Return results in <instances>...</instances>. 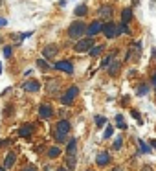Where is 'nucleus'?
<instances>
[{
    "label": "nucleus",
    "mask_w": 156,
    "mask_h": 171,
    "mask_svg": "<svg viewBox=\"0 0 156 171\" xmlns=\"http://www.w3.org/2000/svg\"><path fill=\"white\" fill-rule=\"evenodd\" d=\"M22 90H26V92H39L40 83L37 79H30V81H26V83L22 85Z\"/></svg>",
    "instance_id": "obj_8"
},
{
    "label": "nucleus",
    "mask_w": 156,
    "mask_h": 171,
    "mask_svg": "<svg viewBox=\"0 0 156 171\" xmlns=\"http://www.w3.org/2000/svg\"><path fill=\"white\" fill-rule=\"evenodd\" d=\"M39 116L42 120H48V118H52L53 116V109H52V105L50 103H40L39 107Z\"/></svg>",
    "instance_id": "obj_7"
},
{
    "label": "nucleus",
    "mask_w": 156,
    "mask_h": 171,
    "mask_svg": "<svg viewBox=\"0 0 156 171\" xmlns=\"http://www.w3.org/2000/svg\"><path fill=\"white\" fill-rule=\"evenodd\" d=\"M132 20V9L131 7H125L121 11V24H129Z\"/></svg>",
    "instance_id": "obj_15"
},
{
    "label": "nucleus",
    "mask_w": 156,
    "mask_h": 171,
    "mask_svg": "<svg viewBox=\"0 0 156 171\" xmlns=\"http://www.w3.org/2000/svg\"><path fill=\"white\" fill-rule=\"evenodd\" d=\"M76 17H83V15H86L88 13V6H85V4H81V6H77L76 7Z\"/></svg>",
    "instance_id": "obj_20"
},
{
    "label": "nucleus",
    "mask_w": 156,
    "mask_h": 171,
    "mask_svg": "<svg viewBox=\"0 0 156 171\" xmlns=\"http://www.w3.org/2000/svg\"><path fill=\"white\" fill-rule=\"evenodd\" d=\"M103 33H105V37L107 39H114L117 35V26L114 22H107V24H103Z\"/></svg>",
    "instance_id": "obj_6"
},
{
    "label": "nucleus",
    "mask_w": 156,
    "mask_h": 171,
    "mask_svg": "<svg viewBox=\"0 0 156 171\" xmlns=\"http://www.w3.org/2000/svg\"><path fill=\"white\" fill-rule=\"evenodd\" d=\"M112 13H114V9H112V6H101L99 7V17L103 20H108L112 17Z\"/></svg>",
    "instance_id": "obj_12"
},
{
    "label": "nucleus",
    "mask_w": 156,
    "mask_h": 171,
    "mask_svg": "<svg viewBox=\"0 0 156 171\" xmlns=\"http://www.w3.org/2000/svg\"><path fill=\"white\" fill-rule=\"evenodd\" d=\"M147 92H149V87L147 85H140L138 87V96H145Z\"/></svg>",
    "instance_id": "obj_27"
},
{
    "label": "nucleus",
    "mask_w": 156,
    "mask_h": 171,
    "mask_svg": "<svg viewBox=\"0 0 156 171\" xmlns=\"http://www.w3.org/2000/svg\"><path fill=\"white\" fill-rule=\"evenodd\" d=\"M94 120H96V125H98V127H103V125H107V118H105V116H99V114H98Z\"/></svg>",
    "instance_id": "obj_24"
},
{
    "label": "nucleus",
    "mask_w": 156,
    "mask_h": 171,
    "mask_svg": "<svg viewBox=\"0 0 156 171\" xmlns=\"http://www.w3.org/2000/svg\"><path fill=\"white\" fill-rule=\"evenodd\" d=\"M77 94H79V87L72 85V87H70V88L66 90V94H64L62 97H61V103L68 107V105H70V103H72V101H74V99L77 97Z\"/></svg>",
    "instance_id": "obj_2"
},
{
    "label": "nucleus",
    "mask_w": 156,
    "mask_h": 171,
    "mask_svg": "<svg viewBox=\"0 0 156 171\" xmlns=\"http://www.w3.org/2000/svg\"><path fill=\"white\" fill-rule=\"evenodd\" d=\"M0 171H6V168H0Z\"/></svg>",
    "instance_id": "obj_41"
},
{
    "label": "nucleus",
    "mask_w": 156,
    "mask_h": 171,
    "mask_svg": "<svg viewBox=\"0 0 156 171\" xmlns=\"http://www.w3.org/2000/svg\"><path fill=\"white\" fill-rule=\"evenodd\" d=\"M57 90H59V79H50L46 83V92L48 94H55Z\"/></svg>",
    "instance_id": "obj_14"
},
{
    "label": "nucleus",
    "mask_w": 156,
    "mask_h": 171,
    "mask_svg": "<svg viewBox=\"0 0 156 171\" xmlns=\"http://www.w3.org/2000/svg\"><path fill=\"white\" fill-rule=\"evenodd\" d=\"M6 145H11V140H0V147H6Z\"/></svg>",
    "instance_id": "obj_34"
},
{
    "label": "nucleus",
    "mask_w": 156,
    "mask_h": 171,
    "mask_svg": "<svg viewBox=\"0 0 156 171\" xmlns=\"http://www.w3.org/2000/svg\"><path fill=\"white\" fill-rule=\"evenodd\" d=\"M103 31V24H101V20H94L88 28H86V35L88 37H96L98 33Z\"/></svg>",
    "instance_id": "obj_4"
},
{
    "label": "nucleus",
    "mask_w": 156,
    "mask_h": 171,
    "mask_svg": "<svg viewBox=\"0 0 156 171\" xmlns=\"http://www.w3.org/2000/svg\"><path fill=\"white\" fill-rule=\"evenodd\" d=\"M86 24L85 22H81V20H76V22H72V26L68 28V35L72 39H81L83 35H86Z\"/></svg>",
    "instance_id": "obj_1"
},
{
    "label": "nucleus",
    "mask_w": 156,
    "mask_h": 171,
    "mask_svg": "<svg viewBox=\"0 0 156 171\" xmlns=\"http://www.w3.org/2000/svg\"><path fill=\"white\" fill-rule=\"evenodd\" d=\"M121 145H123V138H121V136H117L116 140H114V149H121Z\"/></svg>",
    "instance_id": "obj_29"
},
{
    "label": "nucleus",
    "mask_w": 156,
    "mask_h": 171,
    "mask_svg": "<svg viewBox=\"0 0 156 171\" xmlns=\"http://www.w3.org/2000/svg\"><path fill=\"white\" fill-rule=\"evenodd\" d=\"M131 114H132V116L138 120V123H143V120H141V116H140V112H138V111H131Z\"/></svg>",
    "instance_id": "obj_32"
},
{
    "label": "nucleus",
    "mask_w": 156,
    "mask_h": 171,
    "mask_svg": "<svg viewBox=\"0 0 156 171\" xmlns=\"http://www.w3.org/2000/svg\"><path fill=\"white\" fill-rule=\"evenodd\" d=\"M103 48H105L103 44H94V46H92V48L88 50V54H90L92 57H96V55H99V54L103 52Z\"/></svg>",
    "instance_id": "obj_19"
},
{
    "label": "nucleus",
    "mask_w": 156,
    "mask_h": 171,
    "mask_svg": "<svg viewBox=\"0 0 156 171\" xmlns=\"http://www.w3.org/2000/svg\"><path fill=\"white\" fill-rule=\"evenodd\" d=\"M112 171H123V168H119V166H117V168H114Z\"/></svg>",
    "instance_id": "obj_37"
},
{
    "label": "nucleus",
    "mask_w": 156,
    "mask_h": 171,
    "mask_svg": "<svg viewBox=\"0 0 156 171\" xmlns=\"http://www.w3.org/2000/svg\"><path fill=\"white\" fill-rule=\"evenodd\" d=\"M117 72H119V61L112 59V63L108 64V76H116Z\"/></svg>",
    "instance_id": "obj_18"
},
{
    "label": "nucleus",
    "mask_w": 156,
    "mask_h": 171,
    "mask_svg": "<svg viewBox=\"0 0 156 171\" xmlns=\"http://www.w3.org/2000/svg\"><path fill=\"white\" fill-rule=\"evenodd\" d=\"M116 125L119 127V129H127V123L123 121V116H121V114H117L116 116Z\"/></svg>",
    "instance_id": "obj_23"
},
{
    "label": "nucleus",
    "mask_w": 156,
    "mask_h": 171,
    "mask_svg": "<svg viewBox=\"0 0 156 171\" xmlns=\"http://www.w3.org/2000/svg\"><path fill=\"white\" fill-rule=\"evenodd\" d=\"M72 129V123L68 120H59L55 125V134H68Z\"/></svg>",
    "instance_id": "obj_5"
},
{
    "label": "nucleus",
    "mask_w": 156,
    "mask_h": 171,
    "mask_svg": "<svg viewBox=\"0 0 156 171\" xmlns=\"http://www.w3.org/2000/svg\"><path fill=\"white\" fill-rule=\"evenodd\" d=\"M31 133H33V125H22L20 131H19V134L20 136H24V138H30Z\"/></svg>",
    "instance_id": "obj_17"
},
{
    "label": "nucleus",
    "mask_w": 156,
    "mask_h": 171,
    "mask_svg": "<svg viewBox=\"0 0 156 171\" xmlns=\"http://www.w3.org/2000/svg\"><path fill=\"white\" fill-rule=\"evenodd\" d=\"M0 74H2V64H0Z\"/></svg>",
    "instance_id": "obj_42"
},
{
    "label": "nucleus",
    "mask_w": 156,
    "mask_h": 171,
    "mask_svg": "<svg viewBox=\"0 0 156 171\" xmlns=\"http://www.w3.org/2000/svg\"><path fill=\"white\" fill-rule=\"evenodd\" d=\"M37 64H39V68H42V70H50V64H48L44 59H39V61H37Z\"/></svg>",
    "instance_id": "obj_28"
},
{
    "label": "nucleus",
    "mask_w": 156,
    "mask_h": 171,
    "mask_svg": "<svg viewBox=\"0 0 156 171\" xmlns=\"http://www.w3.org/2000/svg\"><path fill=\"white\" fill-rule=\"evenodd\" d=\"M59 154H61V149H59L57 145H53V147L48 149V156H50V158H57Z\"/></svg>",
    "instance_id": "obj_21"
},
{
    "label": "nucleus",
    "mask_w": 156,
    "mask_h": 171,
    "mask_svg": "<svg viewBox=\"0 0 156 171\" xmlns=\"http://www.w3.org/2000/svg\"><path fill=\"white\" fill-rule=\"evenodd\" d=\"M138 145H140V151L141 153H151V145L145 144L143 140H138Z\"/></svg>",
    "instance_id": "obj_22"
},
{
    "label": "nucleus",
    "mask_w": 156,
    "mask_h": 171,
    "mask_svg": "<svg viewBox=\"0 0 156 171\" xmlns=\"http://www.w3.org/2000/svg\"><path fill=\"white\" fill-rule=\"evenodd\" d=\"M15 162H17V154H15V153H7L6 158H4V168H6V169H11V168L15 166Z\"/></svg>",
    "instance_id": "obj_13"
},
{
    "label": "nucleus",
    "mask_w": 156,
    "mask_h": 171,
    "mask_svg": "<svg viewBox=\"0 0 156 171\" xmlns=\"http://www.w3.org/2000/svg\"><path fill=\"white\" fill-rule=\"evenodd\" d=\"M140 171H153V168H151V166H141Z\"/></svg>",
    "instance_id": "obj_35"
},
{
    "label": "nucleus",
    "mask_w": 156,
    "mask_h": 171,
    "mask_svg": "<svg viewBox=\"0 0 156 171\" xmlns=\"http://www.w3.org/2000/svg\"><path fill=\"white\" fill-rule=\"evenodd\" d=\"M66 166H68V169H74V168H76V156H70V154H68V158H66Z\"/></svg>",
    "instance_id": "obj_26"
},
{
    "label": "nucleus",
    "mask_w": 156,
    "mask_h": 171,
    "mask_svg": "<svg viewBox=\"0 0 156 171\" xmlns=\"http://www.w3.org/2000/svg\"><path fill=\"white\" fill-rule=\"evenodd\" d=\"M6 24H7V20H6V19H0V26H6Z\"/></svg>",
    "instance_id": "obj_36"
},
{
    "label": "nucleus",
    "mask_w": 156,
    "mask_h": 171,
    "mask_svg": "<svg viewBox=\"0 0 156 171\" xmlns=\"http://www.w3.org/2000/svg\"><path fill=\"white\" fill-rule=\"evenodd\" d=\"M114 134V129L110 127V125H107V129H105V134H103V138H110Z\"/></svg>",
    "instance_id": "obj_30"
},
{
    "label": "nucleus",
    "mask_w": 156,
    "mask_h": 171,
    "mask_svg": "<svg viewBox=\"0 0 156 171\" xmlns=\"http://www.w3.org/2000/svg\"><path fill=\"white\" fill-rule=\"evenodd\" d=\"M112 59H114V55H107L103 61H101V68H108V64L112 63Z\"/></svg>",
    "instance_id": "obj_25"
},
{
    "label": "nucleus",
    "mask_w": 156,
    "mask_h": 171,
    "mask_svg": "<svg viewBox=\"0 0 156 171\" xmlns=\"http://www.w3.org/2000/svg\"><path fill=\"white\" fill-rule=\"evenodd\" d=\"M57 70H62V72H66V74H72L74 72V64H72V61H57L55 64H53Z\"/></svg>",
    "instance_id": "obj_9"
},
{
    "label": "nucleus",
    "mask_w": 156,
    "mask_h": 171,
    "mask_svg": "<svg viewBox=\"0 0 156 171\" xmlns=\"http://www.w3.org/2000/svg\"><path fill=\"white\" fill-rule=\"evenodd\" d=\"M96 164L101 166V168H103V166H108V164H110V154H108L107 151L99 153L98 156H96Z\"/></svg>",
    "instance_id": "obj_11"
},
{
    "label": "nucleus",
    "mask_w": 156,
    "mask_h": 171,
    "mask_svg": "<svg viewBox=\"0 0 156 171\" xmlns=\"http://www.w3.org/2000/svg\"><path fill=\"white\" fill-rule=\"evenodd\" d=\"M76 151H77V140H68V147H66V154L70 156H76Z\"/></svg>",
    "instance_id": "obj_16"
},
{
    "label": "nucleus",
    "mask_w": 156,
    "mask_h": 171,
    "mask_svg": "<svg viewBox=\"0 0 156 171\" xmlns=\"http://www.w3.org/2000/svg\"><path fill=\"white\" fill-rule=\"evenodd\" d=\"M92 46H94V37H85V39H79L77 44L74 46V50L76 52H88Z\"/></svg>",
    "instance_id": "obj_3"
},
{
    "label": "nucleus",
    "mask_w": 156,
    "mask_h": 171,
    "mask_svg": "<svg viewBox=\"0 0 156 171\" xmlns=\"http://www.w3.org/2000/svg\"><path fill=\"white\" fill-rule=\"evenodd\" d=\"M59 52V46L57 44H48V46H44L42 48V55L44 59H52V57H55Z\"/></svg>",
    "instance_id": "obj_10"
},
{
    "label": "nucleus",
    "mask_w": 156,
    "mask_h": 171,
    "mask_svg": "<svg viewBox=\"0 0 156 171\" xmlns=\"http://www.w3.org/2000/svg\"><path fill=\"white\" fill-rule=\"evenodd\" d=\"M153 83H154V85H156V74H154V76H153Z\"/></svg>",
    "instance_id": "obj_39"
},
{
    "label": "nucleus",
    "mask_w": 156,
    "mask_h": 171,
    "mask_svg": "<svg viewBox=\"0 0 156 171\" xmlns=\"http://www.w3.org/2000/svg\"><path fill=\"white\" fill-rule=\"evenodd\" d=\"M22 171H37V166H33V164H30V166H26Z\"/></svg>",
    "instance_id": "obj_33"
},
{
    "label": "nucleus",
    "mask_w": 156,
    "mask_h": 171,
    "mask_svg": "<svg viewBox=\"0 0 156 171\" xmlns=\"http://www.w3.org/2000/svg\"><path fill=\"white\" fill-rule=\"evenodd\" d=\"M55 171H68V169H64V168H59V169H55Z\"/></svg>",
    "instance_id": "obj_40"
},
{
    "label": "nucleus",
    "mask_w": 156,
    "mask_h": 171,
    "mask_svg": "<svg viewBox=\"0 0 156 171\" xmlns=\"http://www.w3.org/2000/svg\"><path fill=\"white\" fill-rule=\"evenodd\" d=\"M151 145H153V147L156 149V140H153V142H151Z\"/></svg>",
    "instance_id": "obj_38"
},
{
    "label": "nucleus",
    "mask_w": 156,
    "mask_h": 171,
    "mask_svg": "<svg viewBox=\"0 0 156 171\" xmlns=\"http://www.w3.org/2000/svg\"><path fill=\"white\" fill-rule=\"evenodd\" d=\"M11 54H13V48H11V46H6V48H4V55L11 57Z\"/></svg>",
    "instance_id": "obj_31"
}]
</instances>
